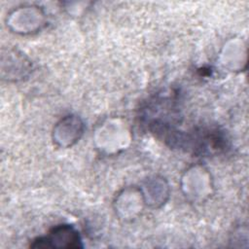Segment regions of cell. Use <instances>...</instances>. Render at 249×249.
<instances>
[{
  "label": "cell",
  "instance_id": "6da1fadb",
  "mask_svg": "<svg viewBox=\"0 0 249 249\" xmlns=\"http://www.w3.org/2000/svg\"><path fill=\"white\" fill-rule=\"evenodd\" d=\"M35 248H79L82 241L79 231L70 225H59L43 237H39L30 245Z\"/></svg>",
  "mask_w": 249,
  "mask_h": 249
}]
</instances>
